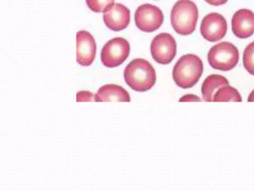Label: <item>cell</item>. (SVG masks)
<instances>
[{
  "mask_svg": "<svg viewBox=\"0 0 254 191\" xmlns=\"http://www.w3.org/2000/svg\"><path fill=\"white\" fill-rule=\"evenodd\" d=\"M248 101H254V90L251 92V94H250L249 97L248 98Z\"/></svg>",
  "mask_w": 254,
  "mask_h": 191,
  "instance_id": "ffe728a7",
  "label": "cell"
},
{
  "mask_svg": "<svg viewBox=\"0 0 254 191\" xmlns=\"http://www.w3.org/2000/svg\"><path fill=\"white\" fill-rule=\"evenodd\" d=\"M76 46L77 62L84 67L91 65L96 55V43L93 36L85 30L78 31Z\"/></svg>",
  "mask_w": 254,
  "mask_h": 191,
  "instance_id": "9c48e42d",
  "label": "cell"
},
{
  "mask_svg": "<svg viewBox=\"0 0 254 191\" xmlns=\"http://www.w3.org/2000/svg\"><path fill=\"white\" fill-rule=\"evenodd\" d=\"M151 53L156 62L169 64L177 53V43L172 34L160 33L154 37L151 43Z\"/></svg>",
  "mask_w": 254,
  "mask_h": 191,
  "instance_id": "52a82bcc",
  "label": "cell"
},
{
  "mask_svg": "<svg viewBox=\"0 0 254 191\" xmlns=\"http://www.w3.org/2000/svg\"><path fill=\"white\" fill-rule=\"evenodd\" d=\"M198 9L191 0H178L171 11V23L175 31L181 35H189L195 30Z\"/></svg>",
  "mask_w": 254,
  "mask_h": 191,
  "instance_id": "3957f363",
  "label": "cell"
},
{
  "mask_svg": "<svg viewBox=\"0 0 254 191\" xmlns=\"http://www.w3.org/2000/svg\"><path fill=\"white\" fill-rule=\"evenodd\" d=\"M103 19L110 29L122 31L127 28L130 22V10L121 3H114L104 12Z\"/></svg>",
  "mask_w": 254,
  "mask_h": 191,
  "instance_id": "30bf717a",
  "label": "cell"
},
{
  "mask_svg": "<svg viewBox=\"0 0 254 191\" xmlns=\"http://www.w3.org/2000/svg\"><path fill=\"white\" fill-rule=\"evenodd\" d=\"M86 2L90 10L99 13L108 10L114 4V0H86Z\"/></svg>",
  "mask_w": 254,
  "mask_h": 191,
  "instance_id": "2e32d148",
  "label": "cell"
},
{
  "mask_svg": "<svg viewBox=\"0 0 254 191\" xmlns=\"http://www.w3.org/2000/svg\"><path fill=\"white\" fill-rule=\"evenodd\" d=\"M203 70L201 59L197 55L187 54L181 57L175 64L172 76L178 87L187 89L197 84Z\"/></svg>",
  "mask_w": 254,
  "mask_h": 191,
  "instance_id": "7a4b0ae2",
  "label": "cell"
},
{
  "mask_svg": "<svg viewBox=\"0 0 254 191\" xmlns=\"http://www.w3.org/2000/svg\"><path fill=\"white\" fill-rule=\"evenodd\" d=\"M130 49L129 42L123 37L108 40L101 52L102 64L109 68L121 65L128 57Z\"/></svg>",
  "mask_w": 254,
  "mask_h": 191,
  "instance_id": "5b68a950",
  "label": "cell"
},
{
  "mask_svg": "<svg viewBox=\"0 0 254 191\" xmlns=\"http://www.w3.org/2000/svg\"><path fill=\"white\" fill-rule=\"evenodd\" d=\"M96 101H130L127 91L117 85H106L99 88L95 95Z\"/></svg>",
  "mask_w": 254,
  "mask_h": 191,
  "instance_id": "7c38bea8",
  "label": "cell"
},
{
  "mask_svg": "<svg viewBox=\"0 0 254 191\" xmlns=\"http://www.w3.org/2000/svg\"><path fill=\"white\" fill-rule=\"evenodd\" d=\"M124 79L133 91L145 92L151 89L155 84V70L146 60L136 58L125 69Z\"/></svg>",
  "mask_w": 254,
  "mask_h": 191,
  "instance_id": "6da1fadb",
  "label": "cell"
},
{
  "mask_svg": "<svg viewBox=\"0 0 254 191\" xmlns=\"http://www.w3.org/2000/svg\"><path fill=\"white\" fill-rule=\"evenodd\" d=\"M77 101H96L95 95L88 91H80L77 94Z\"/></svg>",
  "mask_w": 254,
  "mask_h": 191,
  "instance_id": "e0dca14e",
  "label": "cell"
},
{
  "mask_svg": "<svg viewBox=\"0 0 254 191\" xmlns=\"http://www.w3.org/2000/svg\"><path fill=\"white\" fill-rule=\"evenodd\" d=\"M232 30L239 38H248L254 33V13L242 8L237 10L232 18Z\"/></svg>",
  "mask_w": 254,
  "mask_h": 191,
  "instance_id": "8fae6325",
  "label": "cell"
},
{
  "mask_svg": "<svg viewBox=\"0 0 254 191\" xmlns=\"http://www.w3.org/2000/svg\"><path fill=\"white\" fill-rule=\"evenodd\" d=\"M207 58L212 68L229 71L234 68L239 62V50L230 42H221L211 48Z\"/></svg>",
  "mask_w": 254,
  "mask_h": 191,
  "instance_id": "277c9868",
  "label": "cell"
},
{
  "mask_svg": "<svg viewBox=\"0 0 254 191\" xmlns=\"http://www.w3.org/2000/svg\"><path fill=\"white\" fill-rule=\"evenodd\" d=\"M228 0H206V2L212 5H221L227 2Z\"/></svg>",
  "mask_w": 254,
  "mask_h": 191,
  "instance_id": "d6986e66",
  "label": "cell"
},
{
  "mask_svg": "<svg viewBox=\"0 0 254 191\" xmlns=\"http://www.w3.org/2000/svg\"><path fill=\"white\" fill-rule=\"evenodd\" d=\"M134 19L139 30L145 32H152L161 26L164 16L160 7L147 3L137 7Z\"/></svg>",
  "mask_w": 254,
  "mask_h": 191,
  "instance_id": "8992f818",
  "label": "cell"
},
{
  "mask_svg": "<svg viewBox=\"0 0 254 191\" xmlns=\"http://www.w3.org/2000/svg\"><path fill=\"white\" fill-rule=\"evenodd\" d=\"M226 85H229V82L224 76L215 74L208 76L202 85L203 99L206 101H213L214 95L217 90Z\"/></svg>",
  "mask_w": 254,
  "mask_h": 191,
  "instance_id": "4fadbf2b",
  "label": "cell"
},
{
  "mask_svg": "<svg viewBox=\"0 0 254 191\" xmlns=\"http://www.w3.org/2000/svg\"><path fill=\"white\" fill-rule=\"evenodd\" d=\"M201 99L198 96L192 94H187L180 98V101H200Z\"/></svg>",
  "mask_w": 254,
  "mask_h": 191,
  "instance_id": "ac0fdd59",
  "label": "cell"
},
{
  "mask_svg": "<svg viewBox=\"0 0 254 191\" xmlns=\"http://www.w3.org/2000/svg\"><path fill=\"white\" fill-rule=\"evenodd\" d=\"M242 98L237 90L229 85L222 87L216 91L213 101H242Z\"/></svg>",
  "mask_w": 254,
  "mask_h": 191,
  "instance_id": "5bb4252c",
  "label": "cell"
},
{
  "mask_svg": "<svg viewBox=\"0 0 254 191\" xmlns=\"http://www.w3.org/2000/svg\"><path fill=\"white\" fill-rule=\"evenodd\" d=\"M243 64L247 71L254 76V41L248 44L244 51Z\"/></svg>",
  "mask_w": 254,
  "mask_h": 191,
  "instance_id": "9a60e30c",
  "label": "cell"
},
{
  "mask_svg": "<svg viewBox=\"0 0 254 191\" xmlns=\"http://www.w3.org/2000/svg\"><path fill=\"white\" fill-rule=\"evenodd\" d=\"M200 34L209 42H216L225 36L227 23L225 18L218 13H209L202 19Z\"/></svg>",
  "mask_w": 254,
  "mask_h": 191,
  "instance_id": "ba28073f",
  "label": "cell"
}]
</instances>
